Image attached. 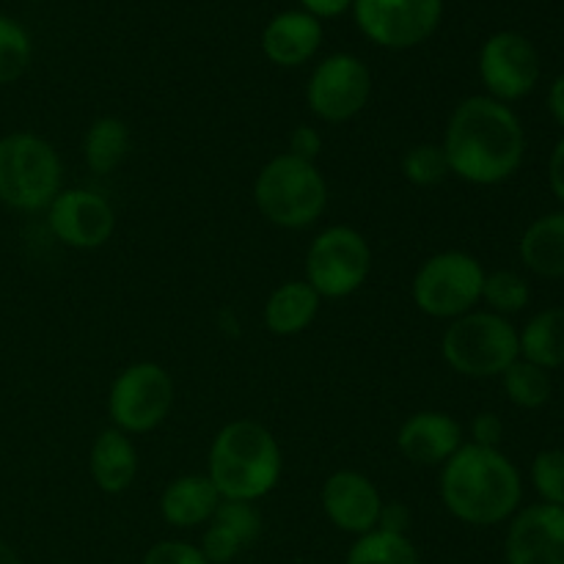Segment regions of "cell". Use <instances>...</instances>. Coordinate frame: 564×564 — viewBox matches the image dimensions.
<instances>
[{
    "label": "cell",
    "instance_id": "cell-11",
    "mask_svg": "<svg viewBox=\"0 0 564 564\" xmlns=\"http://www.w3.org/2000/svg\"><path fill=\"white\" fill-rule=\"evenodd\" d=\"M352 14L358 31L372 44L408 50L438 31L444 0H352Z\"/></svg>",
    "mask_w": 564,
    "mask_h": 564
},
{
    "label": "cell",
    "instance_id": "cell-36",
    "mask_svg": "<svg viewBox=\"0 0 564 564\" xmlns=\"http://www.w3.org/2000/svg\"><path fill=\"white\" fill-rule=\"evenodd\" d=\"M549 187L564 207V135L556 141L554 152L549 158Z\"/></svg>",
    "mask_w": 564,
    "mask_h": 564
},
{
    "label": "cell",
    "instance_id": "cell-35",
    "mask_svg": "<svg viewBox=\"0 0 564 564\" xmlns=\"http://www.w3.org/2000/svg\"><path fill=\"white\" fill-rule=\"evenodd\" d=\"M408 527H411V510L400 501H383V510H380L378 529L380 532L391 534H408Z\"/></svg>",
    "mask_w": 564,
    "mask_h": 564
},
{
    "label": "cell",
    "instance_id": "cell-32",
    "mask_svg": "<svg viewBox=\"0 0 564 564\" xmlns=\"http://www.w3.org/2000/svg\"><path fill=\"white\" fill-rule=\"evenodd\" d=\"M141 564H209L202 549L185 540H160L143 554Z\"/></svg>",
    "mask_w": 564,
    "mask_h": 564
},
{
    "label": "cell",
    "instance_id": "cell-9",
    "mask_svg": "<svg viewBox=\"0 0 564 564\" xmlns=\"http://www.w3.org/2000/svg\"><path fill=\"white\" fill-rule=\"evenodd\" d=\"M174 408V380L165 367L138 361L121 369L108 391V416L124 435L158 430Z\"/></svg>",
    "mask_w": 564,
    "mask_h": 564
},
{
    "label": "cell",
    "instance_id": "cell-21",
    "mask_svg": "<svg viewBox=\"0 0 564 564\" xmlns=\"http://www.w3.org/2000/svg\"><path fill=\"white\" fill-rule=\"evenodd\" d=\"M518 253L540 279H564V209L534 218L523 229Z\"/></svg>",
    "mask_w": 564,
    "mask_h": 564
},
{
    "label": "cell",
    "instance_id": "cell-13",
    "mask_svg": "<svg viewBox=\"0 0 564 564\" xmlns=\"http://www.w3.org/2000/svg\"><path fill=\"white\" fill-rule=\"evenodd\" d=\"M47 226L55 240L77 251L102 248L116 231V213L105 196L83 187L61 191L47 207Z\"/></svg>",
    "mask_w": 564,
    "mask_h": 564
},
{
    "label": "cell",
    "instance_id": "cell-40",
    "mask_svg": "<svg viewBox=\"0 0 564 564\" xmlns=\"http://www.w3.org/2000/svg\"><path fill=\"white\" fill-rule=\"evenodd\" d=\"M33 3H36V0H33Z\"/></svg>",
    "mask_w": 564,
    "mask_h": 564
},
{
    "label": "cell",
    "instance_id": "cell-16",
    "mask_svg": "<svg viewBox=\"0 0 564 564\" xmlns=\"http://www.w3.org/2000/svg\"><path fill=\"white\" fill-rule=\"evenodd\" d=\"M463 444V424L444 411H419L397 430V449L413 466H444Z\"/></svg>",
    "mask_w": 564,
    "mask_h": 564
},
{
    "label": "cell",
    "instance_id": "cell-5",
    "mask_svg": "<svg viewBox=\"0 0 564 564\" xmlns=\"http://www.w3.org/2000/svg\"><path fill=\"white\" fill-rule=\"evenodd\" d=\"M441 356L460 378H501L521 358L518 328L501 314L474 308L446 325L441 336Z\"/></svg>",
    "mask_w": 564,
    "mask_h": 564
},
{
    "label": "cell",
    "instance_id": "cell-33",
    "mask_svg": "<svg viewBox=\"0 0 564 564\" xmlns=\"http://www.w3.org/2000/svg\"><path fill=\"white\" fill-rule=\"evenodd\" d=\"M286 152L301 160H308V163H317L319 152H323V135H319L317 127L297 124L290 135V149Z\"/></svg>",
    "mask_w": 564,
    "mask_h": 564
},
{
    "label": "cell",
    "instance_id": "cell-29",
    "mask_svg": "<svg viewBox=\"0 0 564 564\" xmlns=\"http://www.w3.org/2000/svg\"><path fill=\"white\" fill-rule=\"evenodd\" d=\"M532 485L543 505L564 507V449H543L534 455Z\"/></svg>",
    "mask_w": 564,
    "mask_h": 564
},
{
    "label": "cell",
    "instance_id": "cell-26",
    "mask_svg": "<svg viewBox=\"0 0 564 564\" xmlns=\"http://www.w3.org/2000/svg\"><path fill=\"white\" fill-rule=\"evenodd\" d=\"M529 301H532L529 281L516 270H494V273L485 275L482 303L488 306V312L510 319L512 314H521L529 306Z\"/></svg>",
    "mask_w": 564,
    "mask_h": 564
},
{
    "label": "cell",
    "instance_id": "cell-15",
    "mask_svg": "<svg viewBox=\"0 0 564 564\" xmlns=\"http://www.w3.org/2000/svg\"><path fill=\"white\" fill-rule=\"evenodd\" d=\"M323 512L339 532L345 534H369L378 529L380 510H383V496L378 485L361 471L341 468L330 474L323 485Z\"/></svg>",
    "mask_w": 564,
    "mask_h": 564
},
{
    "label": "cell",
    "instance_id": "cell-3",
    "mask_svg": "<svg viewBox=\"0 0 564 564\" xmlns=\"http://www.w3.org/2000/svg\"><path fill=\"white\" fill-rule=\"evenodd\" d=\"M284 474V455L264 424L237 419L215 433L207 455V477L226 501L257 505L275 490Z\"/></svg>",
    "mask_w": 564,
    "mask_h": 564
},
{
    "label": "cell",
    "instance_id": "cell-31",
    "mask_svg": "<svg viewBox=\"0 0 564 564\" xmlns=\"http://www.w3.org/2000/svg\"><path fill=\"white\" fill-rule=\"evenodd\" d=\"M202 554L207 556L209 564H229L235 562L237 556L246 551V545L240 543V540L235 538V534L229 532L226 527H220V523L209 521L207 529H204V538H202Z\"/></svg>",
    "mask_w": 564,
    "mask_h": 564
},
{
    "label": "cell",
    "instance_id": "cell-20",
    "mask_svg": "<svg viewBox=\"0 0 564 564\" xmlns=\"http://www.w3.org/2000/svg\"><path fill=\"white\" fill-rule=\"evenodd\" d=\"M323 297L306 284V279H292L275 286L264 301V328L275 336H297L317 319Z\"/></svg>",
    "mask_w": 564,
    "mask_h": 564
},
{
    "label": "cell",
    "instance_id": "cell-39",
    "mask_svg": "<svg viewBox=\"0 0 564 564\" xmlns=\"http://www.w3.org/2000/svg\"><path fill=\"white\" fill-rule=\"evenodd\" d=\"M0 564H22L20 554L9 543H3V540H0Z\"/></svg>",
    "mask_w": 564,
    "mask_h": 564
},
{
    "label": "cell",
    "instance_id": "cell-34",
    "mask_svg": "<svg viewBox=\"0 0 564 564\" xmlns=\"http://www.w3.org/2000/svg\"><path fill=\"white\" fill-rule=\"evenodd\" d=\"M501 438H505V422L496 413H479L471 422V444L488 446V449H499Z\"/></svg>",
    "mask_w": 564,
    "mask_h": 564
},
{
    "label": "cell",
    "instance_id": "cell-38",
    "mask_svg": "<svg viewBox=\"0 0 564 564\" xmlns=\"http://www.w3.org/2000/svg\"><path fill=\"white\" fill-rule=\"evenodd\" d=\"M545 105H549L551 119H554L556 124H560L564 130V75H560L554 83H551L549 99H545Z\"/></svg>",
    "mask_w": 564,
    "mask_h": 564
},
{
    "label": "cell",
    "instance_id": "cell-8",
    "mask_svg": "<svg viewBox=\"0 0 564 564\" xmlns=\"http://www.w3.org/2000/svg\"><path fill=\"white\" fill-rule=\"evenodd\" d=\"M372 273V248L352 226H328L306 251V284L323 301L350 297L367 284Z\"/></svg>",
    "mask_w": 564,
    "mask_h": 564
},
{
    "label": "cell",
    "instance_id": "cell-23",
    "mask_svg": "<svg viewBox=\"0 0 564 564\" xmlns=\"http://www.w3.org/2000/svg\"><path fill=\"white\" fill-rule=\"evenodd\" d=\"M130 152V127L116 116H99L83 135V158L94 174H113Z\"/></svg>",
    "mask_w": 564,
    "mask_h": 564
},
{
    "label": "cell",
    "instance_id": "cell-12",
    "mask_svg": "<svg viewBox=\"0 0 564 564\" xmlns=\"http://www.w3.org/2000/svg\"><path fill=\"white\" fill-rule=\"evenodd\" d=\"M479 80L505 105L529 97L540 80L538 50L516 31L494 33L479 50Z\"/></svg>",
    "mask_w": 564,
    "mask_h": 564
},
{
    "label": "cell",
    "instance_id": "cell-37",
    "mask_svg": "<svg viewBox=\"0 0 564 564\" xmlns=\"http://www.w3.org/2000/svg\"><path fill=\"white\" fill-rule=\"evenodd\" d=\"M303 11H308L317 20H334V17L345 14L352 9V0H297Z\"/></svg>",
    "mask_w": 564,
    "mask_h": 564
},
{
    "label": "cell",
    "instance_id": "cell-28",
    "mask_svg": "<svg viewBox=\"0 0 564 564\" xmlns=\"http://www.w3.org/2000/svg\"><path fill=\"white\" fill-rule=\"evenodd\" d=\"M402 174L411 185L433 187L449 176V163L441 143H416L402 158Z\"/></svg>",
    "mask_w": 564,
    "mask_h": 564
},
{
    "label": "cell",
    "instance_id": "cell-14",
    "mask_svg": "<svg viewBox=\"0 0 564 564\" xmlns=\"http://www.w3.org/2000/svg\"><path fill=\"white\" fill-rule=\"evenodd\" d=\"M507 564H564V507L532 505L510 518Z\"/></svg>",
    "mask_w": 564,
    "mask_h": 564
},
{
    "label": "cell",
    "instance_id": "cell-24",
    "mask_svg": "<svg viewBox=\"0 0 564 564\" xmlns=\"http://www.w3.org/2000/svg\"><path fill=\"white\" fill-rule=\"evenodd\" d=\"M345 564H422L416 545L408 534L375 532L361 534L347 551Z\"/></svg>",
    "mask_w": 564,
    "mask_h": 564
},
{
    "label": "cell",
    "instance_id": "cell-22",
    "mask_svg": "<svg viewBox=\"0 0 564 564\" xmlns=\"http://www.w3.org/2000/svg\"><path fill=\"white\" fill-rule=\"evenodd\" d=\"M518 347L521 358L538 364L545 372L564 367V306H551L534 314L521 330H518Z\"/></svg>",
    "mask_w": 564,
    "mask_h": 564
},
{
    "label": "cell",
    "instance_id": "cell-19",
    "mask_svg": "<svg viewBox=\"0 0 564 564\" xmlns=\"http://www.w3.org/2000/svg\"><path fill=\"white\" fill-rule=\"evenodd\" d=\"M88 471L102 494H124L138 477V449L130 435L116 427L102 430L91 444Z\"/></svg>",
    "mask_w": 564,
    "mask_h": 564
},
{
    "label": "cell",
    "instance_id": "cell-25",
    "mask_svg": "<svg viewBox=\"0 0 564 564\" xmlns=\"http://www.w3.org/2000/svg\"><path fill=\"white\" fill-rule=\"evenodd\" d=\"M501 386H505L507 400L521 411H538L554 394V380L551 372H545L538 364H529L518 358L505 375H501Z\"/></svg>",
    "mask_w": 564,
    "mask_h": 564
},
{
    "label": "cell",
    "instance_id": "cell-6",
    "mask_svg": "<svg viewBox=\"0 0 564 564\" xmlns=\"http://www.w3.org/2000/svg\"><path fill=\"white\" fill-rule=\"evenodd\" d=\"M64 165L50 141L36 132L0 138V202L17 213H42L64 187Z\"/></svg>",
    "mask_w": 564,
    "mask_h": 564
},
{
    "label": "cell",
    "instance_id": "cell-2",
    "mask_svg": "<svg viewBox=\"0 0 564 564\" xmlns=\"http://www.w3.org/2000/svg\"><path fill=\"white\" fill-rule=\"evenodd\" d=\"M438 494L446 512L466 527H499L521 510L523 482L501 449L463 444L441 466Z\"/></svg>",
    "mask_w": 564,
    "mask_h": 564
},
{
    "label": "cell",
    "instance_id": "cell-17",
    "mask_svg": "<svg viewBox=\"0 0 564 564\" xmlns=\"http://www.w3.org/2000/svg\"><path fill=\"white\" fill-rule=\"evenodd\" d=\"M323 44V22L303 9L281 11L264 25L262 53L284 69L308 64Z\"/></svg>",
    "mask_w": 564,
    "mask_h": 564
},
{
    "label": "cell",
    "instance_id": "cell-18",
    "mask_svg": "<svg viewBox=\"0 0 564 564\" xmlns=\"http://www.w3.org/2000/svg\"><path fill=\"white\" fill-rule=\"evenodd\" d=\"M220 501L224 499L207 474H185L165 485L160 496V516L174 529L207 527Z\"/></svg>",
    "mask_w": 564,
    "mask_h": 564
},
{
    "label": "cell",
    "instance_id": "cell-10",
    "mask_svg": "<svg viewBox=\"0 0 564 564\" xmlns=\"http://www.w3.org/2000/svg\"><path fill=\"white\" fill-rule=\"evenodd\" d=\"M372 97V75L361 58L334 53L319 61L306 83L308 110L325 124H345L367 108Z\"/></svg>",
    "mask_w": 564,
    "mask_h": 564
},
{
    "label": "cell",
    "instance_id": "cell-27",
    "mask_svg": "<svg viewBox=\"0 0 564 564\" xmlns=\"http://www.w3.org/2000/svg\"><path fill=\"white\" fill-rule=\"evenodd\" d=\"M33 44L25 28L0 14V86L20 80L31 66Z\"/></svg>",
    "mask_w": 564,
    "mask_h": 564
},
{
    "label": "cell",
    "instance_id": "cell-1",
    "mask_svg": "<svg viewBox=\"0 0 564 564\" xmlns=\"http://www.w3.org/2000/svg\"><path fill=\"white\" fill-rule=\"evenodd\" d=\"M449 174L477 187L512 180L523 165L527 132L510 105L477 94L452 110L441 141Z\"/></svg>",
    "mask_w": 564,
    "mask_h": 564
},
{
    "label": "cell",
    "instance_id": "cell-30",
    "mask_svg": "<svg viewBox=\"0 0 564 564\" xmlns=\"http://www.w3.org/2000/svg\"><path fill=\"white\" fill-rule=\"evenodd\" d=\"M213 521L229 529V532L235 534V538L240 540L246 549L248 545L257 543V538L262 534V516H259L257 507L248 505V501H226L224 499L218 505V510H215Z\"/></svg>",
    "mask_w": 564,
    "mask_h": 564
},
{
    "label": "cell",
    "instance_id": "cell-7",
    "mask_svg": "<svg viewBox=\"0 0 564 564\" xmlns=\"http://www.w3.org/2000/svg\"><path fill=\"white\" fill-rule=\"evenodd\" d=\"M485 275L488 273L474 253H433L413 273L411 297L422 314L452 323L482 303Z\"/></svg>",
    "mask_w": 564,
    "mask_h": 564
},
{
    "label": "cell",
    "instance_id": "cell-4",
    "mask_svg": "<svg viewBox=\"0 0 564 564\" xmlns=\"http://www.w3.org/2000/svg\"><path fill=\"white\" fill-rule=\"evenodd\" d=\"M257 209L279 229H308L328 207V185L317 163L281 152L262 165L253 182Z\"/></svg>",
    "mask_w": 564,
    "mask_h": 564
}]
</instances>
